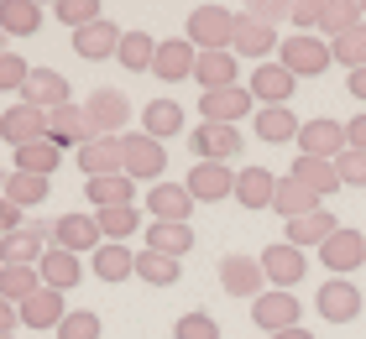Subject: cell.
<instances>
[{
	"label": "cell",
	"instance_id": "obj_1",
	"mask_svg": "<svg viewBox=\"0 0 366 339\" xmlns=\"http://www.w3.org/2000/svg\"><path fill=\"white\" fill-rule=\"evenodd\" d=\"M183 37H189L199 53H230V42H236V11L230 6H194Z\"/></svg>",
	"mask_w": 366,
	"mask_h": 339
},
{
	"label": "cell",
	"instance_id": "obj_2",
	"mask_svg": "<svg viewBox=\"0 0 366 339\" xmlns=\"http://www.w3.org/2000/svg\"><path fill=\"white\" fill-rule=\"evenodd\" d=\"M277 63L288 68L293 79H320L330 63H335V53H330L325 37H304V31H293V37H282L277 47Z\"/></svg>",
	"mask_w": 366,
	"mask_h": 339
},
{
	"label": "cell",
	"instance_id": "obj_3",
	"mask_svg": "<svg viewBox=\"0 0 366 339\" xmlns=\"http://www.w3.org/2000/svg\"><path fill=\"white\" fill-rule=\"evenodd\" d=\"M257 261H262V271H267V282L277 287V293H293V287L309 277V256L298 246H288V241H272Z\"/></svg>",
	"mask_w": 366,
	"mask_h": 339
},
{
	"label": "cell",
	"instance_id": "obj_4",
	"mask_svg": "<svg viewBox=\"0 0 366 339\" xmlns=\"http://www.w3.org/2000/svg\"><path fill=\"white\" fill-rule=\"evenodd\" d=\"M162 173H168L162 141H152L147 131H131L126 136V178L131 183H162Z\"/></svg>",
	"mask_w": 366,
	"mask_h": 339
},
{
	"label": "cell",
	"instance_id": "obj_5",
	"mask_svg": "<svg viewBox=\"0 0 366 339\" xmlns=\"http://www.w3.org/2000/svg\"><path fill=\"white\" fill-rule=\"evenodd\" d=\"M314 308H320V318H330V324H351L366 308V298H361V287L351 277H330V282H320V293H314Z\"/></svg>",
	"mask_w": 366,
	"mask_h": 339
},
{
	"label": "cell",
	"instance_id": "obj_6",
	"mask_svg": "<svg viewBox=\"0 0 366 339\" xmlns=\"http://www.w3.org/2000/svg\"><path fill=\"white\" fill-rule=\"evenodd\" d=\"M320 261H325L330 277H351L356 266H366V230H345V225H340V230L320 246Z\"/></svg>",
	"mask_w": 366,
	"mask_h": 339
},
{
	"label": "cell",
	"instance_id": "obj_7",
	"mask_svg": "<svg viewBox=\"0 0 366 339\" xmlns=\"http://www.w3.org/2000/svg\"><path fill=\"white\" fill-rule=\"evenodd\" d=\"M183 188L194 193V203H220V198H236V173H230V162H194Z\"/></svg>",
	"mask_w": 366,
	"mask_h": 339
},
{
	"label": "cell",
	"instance_id": "obj_8",
	"mask_svg": "<svg viewBox=\"0 0 366 339\" xmlns=\"http://www.w3.org/2000/svg\"><path fill=\"white\" fill-rule=\"evenodd\" d=\"M277 47H282V42H277V26L257 21L252 11H236V42H230V53H236V58H252V63H267Z\"/></svg>",
	"mask_w": 366,
	"mask_h": 339
},
{
	"label": "cell",
	"instance_id": "obj_9",
	"mask_svg": "<svg viewBox=\"0 0 366 339\" xmlns=\"http://www.w3.org/2000/svg\"><path fill=\"white\" fill-rule=\"evenodd\" d=\"M298 318H304L298 298H293V293H277V287H267V293L252 303V324L267 329V334H288V329H298Z\"/></svg>",
	"mask_w": 366,
	"mask_h": 339
},
{
	"label": "cell",
	"instance_id": "obj_10",
	"mask_svg": "<svg viewBox=\"0 0 366 339\" xmlns=\"http://www.w3.org/2000/svg\"><path fill=\"white\" fill-rule=\"evenodd\" d=\"M199 115H204L209 126H236L241 115H257V99L246 84H236V89H209L199 94Z\"/></svg>",
	"mask_w": 366,
	"mask_h": 339
},
{
	"label": "cell",
	"instance_id": "obj_11",
	"mask_svg": "<svg viewBox=\"0 0 366 339\" xmlns=\"http://www.w3.org/2000/svg\"><path fill=\"white\" fill-rule=\"evenodd\" d=\"M79 173H84V178L126 173V136H94L89 146H79Z\"/></svg>",
	"mask_w": 366,
	"mask_h": 339
},
{
	"label": "cell",
	"instance_id": "obj_12",
	"mask_svg": "<svg viewBox=\"0 0 366 339\" xmlns=\"http://www.w3.org/2000/svg\"><path fill=\"white\" fill-rule=\"evenodd\" d=\"M84 115L99 136H126V121H131V99L121 89H94L84 99Z\"/></svg>",
	"mask_w": 366,
	"mask_h": 339
},
{
	"label": "cell",
	"instance_id": "obj_13",
	"mask_svg": "<svg viewBox=\"0 0 366 339\" xmlns=\"http://www.w3.org/2000/svg\"><path fill=\"white\" fill-rule=\"evenodd\" d=\"M345 151V126L330 121V115H320V121H304V131H298V157H320V162H335Z\"/></svg>",
	"mask_w": 366,
	"mask_h": 339
},
{
	"label": "cell",
	"instance_id": "obj_14",
	"mask_svg": "<svg viewBox=\"0 0 366 339\" xmlns=\"http://www.w3.org/2000/svg\"><path fill=\"white\" fill-rule=\"evenodd\" d=\"M53 246L58 251H69V256H94L99 246H105V235H99V219L94 214H63L58 225H53Z\"/></svg>",
	"mask_w": 366,
	"mask_h": 339
},
{
	"label": "cell",
	"instance_id": "obj_15",
	"mask_svg": "<svg viewBox=\"0 0 366 339\" xmlns=\"http://www.w3.org/2000/svg\"><path fill=\"white\" fill-rule=\"evenodd\" d=\"M220 287L230 298H262L267 293V271H262V261L257 256H225L220 261Z\"/></svg>",
	"mask_w": 366,
	"mask_h": 339
},
{
	"label": "cell",
	"instance_id": "obj_16",
	"mask_svg": "<svg viewBox=\"0 0 366 339\" xmlns=\"http://www.w3.org/2000/svg\"><path fill=\"white\" fill-rule=\"evenodd\" d=\"M47 246H53V230L47 225H26L0 241V266H37L47 256Z\"/></svg>",
	"mask_w": 366,
	"mask_h": 339
},
{
	"label": "cell",
	"instance_id": "obj_17",
	"mask_svg": "<svg viewBox=\"0 0 366 339\" xmlns=\"http://www.w3.org/2000/svg\"><path fill=\"white\" fill-rule=\"evenodd\" d=\"M293 84L298 79L282 63H257L252 79H246V89H252V99H257L262 110H272V105H288V99H293Z\"/></svg>",
	"mask_w": 366,
	"mask_h": 339
},
{
	"label": "cell",
	"instance_id": "obj_18",
	"mask_svg": "<svg viewBox=\"0 0 366 339\" xmlns=\"http://www.w3.org/2000/svg\"><path fill=\"white\" fill-rule=\"evenodd\" d=\"M94 126H89V115H84V105H58V110H47V141H58V146H89L94 141Z\"/></svg>",
	"mask_w": 366,
	"mask_h": 339
},
{
	"label": "cell",
	"instance_id": "obj_19",
	"mask_svg": "<svg viewBox=\"0 0 366 339\" xmlns=\"http://www.w3.org/2000/svg\"><path fill=\"white\" fill-rule=\"evenodd\" d=\"M147 214H152L157 225H189L194 193L183 188V183H152V193H147Z\"/></svg>",
	"mask_w": 366,
	"mask_h": 339
},
{
	"label": "cell",
	"instance_id": "obj_20",
	"mask_svg": "<svg viewBox=\"0 0 366 339\" xmlns=\"http://www.w3.org/2000/svg\"><path fill=\"white\" fill-rule=\"evenodd\" d=\"M194 68H199V47L189 37H168V42H157V63H152V74L162 84H183V79H194Z\"/></svg>",
	"mask_w": 366,
	"mask_h": 339
},
{
	"label": "cell",
	"instance_id": "obj_21",
	"mask_svg": "<svg viewBox=\"0 0 366 339\" xmlns=\"http://www.w3.org/2000/svg\"><path fill=\"white\" fill-rule=\"evenodd\" d=\"M42 136H47V115H42V110H31V105L0 110V141H11V151L42 141Z\"/></svg>",
	"mask_w": 366,
	"mask_h": 339
},
{
	"label": "cell",
	"instance_id": "obj_22",
	"mask_svg": "<svg viewBox=\"0 0 366 339\" xmlns=\"http://www.w3.org/2000/svg\"><path fill=\"white\" fill-rule=\"evenodd\" d=\"M189 146L199 151V162H230L241 151V131L236 126H209V121H199L194 136H189Z\"/></svg>",
	"mask_w": 366,
	"mask_h": 339
},
{
	"label": "cell",
	"instance_id": "obj_23",
	"mask_svg": "<svg viewBox=\"0 0 366 339\" xmlns=\"http://www.w3.org/2000/svg\"><path fill=\"white\" fill-rule=\"evenodd\" d=\"M21 105L31 110H58V105H69V79L53 74V68H31V79H26V89H21Z\"/></svg>",
	"mask_w": 366,
	"mask_h": 339
},
{
	"label": "cell",
	"instance_id": "obj_24",
	"mask_svg": "<svg viewBox=\"0 0 366 339\" xmlns=\"http://www.w3.org/2000/svg\"><path fill=\"white\" fill-rule=\"evenodd\" d=\"M121 37H126V31L115 26V21H105V16H99L94 26H84V31H74V53L84 58V63H99V58H115V53H121Z\"/></svg>",
	"mask_w": 366,
	"mask_h": 339
},
{
	"label": "cell",
	"instance_id": "obj_25",
	"mask_svg": "<svg viewBox=\"0 0 366 339\" xmlns=\"http://www.w3.org/2000/svg\"><path fill=\"white\" fill-rule=\"evenodd\" d=\"M84 198L94 203V214L131 209V203H137V183H131L126 173H115V178H84Z\"/></svg>",
	"mask_w": 366,
	"mask_h": 339
},
{
	"label": "cell",
	"instance_id": "obj_26",
	"mask_svg": "<svg viewBox=\"0 0 366 339\" xmlns=\"http://www.w3.org/2000/svg\"><path fill=\"white\" fill-rule=\"evenodd\" d=\"M335 230H340V219L330 214V209H314V214H304V219H288V225H282L288 246H298V251H309V246H325Z\"/></svg>",
	"mask_w": 366,
	"mask_h": 339
},
{
	"label": "cell",
	"instance_id": "obj_27",
	"mask_svg": "<svg viewBox=\"0 0 366 339\" xmlns=\"http://www.w3.org/2000/svg\"><path fill=\"white\" fill-rule=\"evenodd\" d=\"M288 178H298L314 198H330V193H340V188H345L340 173H335V162H320V157H293Z\"/></svg>",
	"mask_w": 366,
	"mask_h": 339
},
{
	"label": "cell",
	"instance_id": "obj_28",
	"mask_svg": "<svg viewBox=\"0 0 366 339\" xmlns=\"http://www.w3.org/2000/svg\"><path fill=\"white\" fill-rule=\"evenodd\" d=\"M272 198H277V178L267 167H241L236 173V203L241 209H272Z\"/></svg>",
	"mask_w": 366,
	"mask_h": 339
},
{
	"label": "cell",
	"instance_id": "obj_29",
	"mask_svg": "<svg viewBox=\"0 0 366 339\" xmlns=\"http://www.w3.org/2000/svg\"><path fill=\"white\" fill-rule=\"evenodd\" d=\"M37 271H42V287H53V293H69V287L84 282L79 256H69V251H58V246H47V256L37 261Z\"/></svg>",
	"mask_w": 366,
	"mask_h": 339
},
{
	"label": "cell",
	"instance_id": "obj_30",
	"mask_svg": "<svg viewBox=\"0 0 366 339\" xmlns=\"http://www.w3.org/2000/svg\"><path fill=\"white\" fill-rule=\"evenodd\" d=\"M236 74H241V58L236 53H199V68H194V79H199V89H236Z\"/></svg>",
	"mask_w": 366,
	"mask_h": 339
},
{
	"label": "cell",
	"instance_id": "obj_31",
	"mask_svg": "<svg viewBox=\"0 0 366 339\" xmlns=\"http://www.w3.org/2000/svg\"><path fill=\"white\" fill-rule=\"evenodd\" d=\"M63 318H69V308H63V293H53V287H42V293H31L21 303V324L26 329H58Z\"/></svg>",
	"mask_w": 366,
	"mask_h": 339
},
{
	"label": "cell",
	"instance_id": "obj_32",
	"mask_svg": "<svg viewBox=\"0 0 366 339\" xmlns=\"http://www.w3.org/2000/svg\"><path fill=\"white\" fill-rule=\"evenodd\" d=\"M115 63L131 68V74H152V63H157V37H152V31H142V26H131L126 37H121Z\"/></svg>",
	"mask_w": 366,
	"mask_h": 339
},
{
	"label": "cell",
	"instance_id": "obj_33",
	"mask_svg": "<svg viewBox=\"0 0 366 339\" xmlns=\"http://www.w3.org/2000/svg\"><path fill=\"white\" fill-rule=\"evenodd\" d=\"M147 251H157V256H173V261H183L194 251V225H147Z\"/></svg>",
	"mask_w": 366,
	"mask_h": 339
},
{
	"label": "cell",
	"instance_id": "obj_34",
	"mask_svg": "<svg viewBox=\"0 0 366 339\" xmlns=\"http://www.w3.org/2000/svg\"><path fill=\"white\" fill-rule=\"evenodd\" d=\"M298 115L288 105H272V110H257V141H267V146H282V141H298Z\"/></svg>",
	"mask_w": 366,
	"mask_h": 339
},
{
	"label": "cell",
	"instance_id": "obj_35",
	"mask_svg": "<svg viewBox=\"0 0 366 339\" xmlns=\"http://www.w3.org/2000/svg\"><path fill=\"white\" fill-rule=\"evenodd\" d=\"M0 31H6V37H31V31H42V6L37 0H0Z\"/></svg>",
	"mask_w": 366,
	"mask_h": 339
},
{
	"label": "cell",
	"instance_id": "obj_36",
	"mask_svg": "<svg viewBox=\"0 0 366 339\" xmlns=\"http://www.w3.org/2000/svg\"><path fill=\"white\" fill-rule=\"evenodd\" d=\"M272 209H277L282 219H304V214H314V209H325V198H314L298 178H277V198H272Z\"/></svg>",
	"mask_w": 366,
	"mask_h": 339
},
{
	"label": "cell",
	"instance_id": "obj_37",
	"mask_svg": "<svg viewBox=\"0 0 366 339\" xmlns=\"http://www.w3.org/2000/svg\"><path fill=\"white\" fill-rule=\"evenodd\" d=\"M142 131L152 136V141L178 136V131H183V105H178V99H152V105L142 110Z\"/></svg>",
	"mask_w": 366,
	"mask_h": 339
},
{
	"label": "cell",
	"instance_id": "obj_38",
	"mask_svg": "<svg viewBox=\"0 0 366 339\" xmlns=\"http://www.w3.org/2000/svg\"><path fill=\"white\" fill-rule=\"evenodd\" d=\"M58 162H63V146H58V141H47V136L16 151V173H31V178H53V173H58Z\"/></svg>",
	"mask_w": 366,
	"mask_h": 339
},
{
	"label": "cell",
	"instance_id": "obj_39",
	"mask_svg": "<svg viewBox=\"0 0 366 339\" xmlns=\"http://www.w3.org/2000/svg\"><path fill=\"white\" fill-rule=\"evenodd\" d=\"M94 277H99V282H126V277H137V251L105 241V246L94 251Z\"/></svg>",
	"mask_w": 366,
	"mask_h": 339
},
{
	"label": "cell",
	"instance_id": "obj_40",
	"mask_svg": "<svg viewBox=\"0 0 366 339\" xmlns=\"http://www.w3.org/2000/svg\"><path fill=\"white\" fill-rule=\"evenodd\" d=\"M31 293H42V271L37 266H0V298H6V303L21 308Z\"/></svg>",
	"mask_w": 366,
	"mask_h": 339
},
{
	"label": "cell",
	"instance_id": "obj_41",
	"mask_svg": "<svg viewBox=\"0 0 366 339\" xmlns=\"http://www.w3.org/2000/svg\"><path fill=\"white\" fill-rule=\"evenodd\" d=\"M351 26H361V6H351V0H320V31L330 42L345 37Z\"/></svg>",
	"mask_w": 366,
	"mask_h": 339
},
{
	"label": "cell",
	"instance_id": "obj_42",
	"mask_svg": "<svg viewBox=\"0 0 366 339\" xmlns=\"http://www.w3.org/2000/svg\"><path fill=\"white\" fill-rule=\"evenodd\" d=\"M47 188H53V178H31V173H11L6 178V198L16 203V209H37V203L47 198Z\"/></svg>",
	"mask_w": 366,
	"mask_h": 339
},
{
	"label": "cell",
	"instance_id": "obj_43",
	"mask_svg": "<svg viewBox=\"0 0 366 339\" xmlns=\"http://www.w3.org/2000/svg\"><path fill=\"white\" fill-rule=\"evenodd\" d=\"M94 219H99V235H105L110 246H126V235H137V230H142L137 203H131V209H105V214H94Z\"/></svg>",
	"mask_w": 366,
	"mask_h": 339
},
{
	"label": "cell",
	"instance_id": "obj_44",
	"mask_svg": "<svg viewBox=\"0 0 366 339\" xmlns=\"http://www.w3.org/2000/svg\"><path fill=\"white\" fill-rule=\"evenodd\" d=\"M137 277L152 282V287H173L178 282V261L173 256H157V251H137Z\"/></svg>",
	"mask_w": 366,
	"mask_h": 339
},
{
	"label": "cell",
	"instance_id": "obj_45",
	"mask_svg": "<svg viewBox=\"0 0 366 339\" xmlns=\"http://www.w3.org/2000/svg\"><path fill=\"white\" fill-rule=\"evenodd\" d=\"M330 53H335L340 68H351V74H356V68H366V21L351 26L345 37H335V42H330Z\"/></svg>",
	"mask_w": 366,
	"mask_h": 339
},
{
	"label": "cell",
	"instance_id": "obj_46",
	"mask_svg": "<svg viewBox=\"0 0 366 339\" xmlns=\"http://www.w3.org/2000/svg\"><path fill=\"white\" fill-rule=\"evenodd\" d=\"M99 313L94 308H69V318L58 324V339H99Z\"/></svg>",
	"mask_w": 366,
	"mask_h": 339
},
{
	"label": "cell",
	"instance_id": "obj_47",
	"mask_svg": "<svg viewBox=\"0 0 366 339\" xmlns=\"http://www.w3.org/2000/svg\"><path fill=\"white\" fill-rule=\"evenodd\" d=\"M53 16H58L63 26L84 31V26H94V21H99V6H94V0H58V6H53Z\"/></svg>",
	"mask_w": 366,
	"mask_h": 339
},
{
	"label": "cell",
	"instance_id": "obj_48",
	"mask_svg": "<svg viewBox=\"0 0 366 339\" xmlns=\"http://www.w3.org/2000/svg\"><path fill=\"white\" fill-rule=\"evenodd\" d=\"M173 339H220V318H209V313H183L178 324H173Z\"/></svg>",
	"mask_w": 366,
	"mask_h": 339
},
{
	"label": "cell",
	"instance_id": "obj_49",
	"mask_svg": "<svg viewBox=\"0 0 366 339\" xmlns=\"http://www.w3.org/2000/svg\"><path fill=\"white\" fill-rule=\"evenodd\" d=\"M335 173H340L345 188H366V151H351V146H345L340 157H335Z\"/></svg>",
	"mask_w": 366,
	"mask_h": 339
},
{
	"label": "cell",
	"instance_id": "obj_50",
	"mask_svg": "<svg viewBox=\"0 0 366 339\" xmlns=\"http://www.w3.org/2000/svg\"><path fill=\"white\" fill-rule=\"evenodd\" d=\"M26 79H31V63L26 58H16V53L0 58V89H26Z\"/></svg>",
	"mask_w": 366,
	"mask_h": 339
},
{
	"label": "cell",
	"instance_id": "obj_51",
	"mask_svg": "<svg viewBox=\"0 0 366 339\" xmlns=\"http://www.w3.org/2000/svg\"><path fill=\"white\" fill-rule=\"evenodd\" d=\"M293 26H304V37H320V0H298V6L288 11Z\"/></svg>",
	"mask_w": 366,
	"mask_h": 339
},
{
	"label": "cell",
	"instance_id": "obj_52",
	"mask_svg": "<svg viewBox=\"0 0 366 339\" xmlns=\"http://www.w3.org/2000/svg\"><path fill=\"white\" fill-rule=\"evenodd\" d=\"M257 16V21H267V26H277V21H288V11L293 6H282V0H257V6H246Z\"/></svg>",
	"mask_w": 366,
	"mask_h": 339
},
{
	"label": "cell",
	"instance_id": "obj_53",
	"mask_svg": "<svg viewBox=\"0 0 366 339\" xmlns=\"http://www.w3.org/2000/svg\"><path fill=\"white\" fill-rule=\"evenodd\" d=\"M21 214H26V209H16V203L0 193V241H6V235H16V230H26V225H21Z\"/></svg>",
	"mask_w": 366,
	"mask_h": 339
},
{
	"label": "cell",
	"instance_id": "obj_54",
	"mask_svg": "<svg viewBox=\"0 0 366 339\" xmlns=\"http://www.w3.org/2000/svg\"><path fill=\"white\" fill-rule=\"evenodd\" d=\"M345 146H351V151H366V110L345 121Z\"/></svg>",
	"mask_w": 366,
	"mask_h": 339
},
{
	"label": "cell",
	"instance_id": "obj_55",
	"mask_svg": "<svg viewBox=\"0 0 366 339\" xmlns=\"http://www.w3.org/2000/svg\"><path fill=\"white\" fill-rule=\"evenodd\" d=\"M16 324H21V308L0 298V339H11V329H16Z\"/></svg>",
	"mask_w": 366,
	"mask_h": 339
},
{
	"label": "cell",
	"instance_id": "obj_56",
	"mask_svg": "<svg viewBox=\"0 0 366 339\" xmlns=\"http://www.w3.org/2000/svg\"><path fill=\"white\" fill-rule=\"evenodd\" d=\"M345 89H351V99H361V105H366V68H356V74H345Z\"/></svg>",
	"mask_w": 366,
	"mask_h": 339
},
{
	"label": "cell",
	"instance_id": "obj_57",
	"mask_svg": "<svg viewBox=\"0 0 366 339\" xmlns=\"http://www.w3.org/2000/svg\"><path fill=\"white\" fill-rule=\"evenodd\" d=\"M272 339H314V334H309L304 324H298V329H288V334H272Z\"/></svg>",
	"mask_w": 366,
	"mask_h": 339
},
{
	"label": "cell",
	"instance_id": "obj_58",
	"mask_svg": "<svg viewBox=\"0 0 366 339\" xmlns=\"http://www.w3.org/2000/svg\"><path fill=\"white\" fill-rule=\"evenodd\" d=\"M0 58H6V31H0Z\"/></svg>",
	"mask_w": 366,
	"mask_h": 339
},
{
	"label": "cell",
	"instance_id": "obj_59",
	"mask_svg": "<svg viewBox=\"0 0 366 339\" xmlns=\"http://www.w3.org/2000/svg\"><path fill=\"white\" fill-rule=\"evenodd\" d=\"M0 193H6V173H0Z\"/></svg>",
	"mask_w": 366,
	"mask_h": 339
},
{
	"label": "cell",
	"instance_id": "obj_60",
	"mask_svg": "<svg viewBox=\"0 0 366 339\" xmlns=\"http://www.w3.org/2000/svg\"><path fill=\"white\" fill-rule=\"evenodd\" d=\"M11 339H16V334H11Z\"/></svg>",
	"mask_w": 366,
	"mask_h": 339
}]
</instances>
